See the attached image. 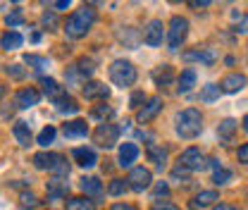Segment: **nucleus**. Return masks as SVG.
Segmentation results:
<instances>
[{"label": "nucleus", "instance_id": "5", "mask_svg": "<svg viewBox=\"0 0 248 210\" xmlns=\"http://www.w3.org/2000/svg\"><path fill=\"white\" fill-rule=\"evenodd\" d=\"M186 33H188V22L184 17H172L170 19V31H167V43H170V50H177L182 43H184Z\"/></svg>", "mask_w": 248, "mask_h": 210}, {"label": "nucleus", "instance_id": "2", "mask_svg": "<svg viewBox=\"0 0 248 210\" xmlns=\"http://www.w3.org/2000/svg\"><path fill=\"white\" fill-rule=\"evenodd\" d=\"M174 129L182 139H196L203 131V115L196 108H186L177 115L174 120Z\"/></svg>", "mask_w": 248, "mask_h": 210}, {"label": "nucleus", "instance_id": "8", "mask_svg": "<svg viewBox=\"0 0 248 210\" xmlns=\"http://www.w3.org/2000/svg\"><path fill=\"white\" fill-rule=\"evenodd\" d=\"M126 184H129V189H134L136 194H141V191H146L153 184V175L146 167H131V172L126 177Z\"/></svg>", "mask_w": 248, "mask_h": 210}, {"label": "nucleus", "instance_id": "22", "mask_svg": "<svg viewBox=\"0 0 248 210\" xmlns=\"http://www.w3.org/2000/svg\"><path fill=\"white\" fill-rule=\"evenodd\" d=\"M215 201H219V196H217V191H201L193 201H191V208L198 210V208H208V206H213Z\"/></svg>", "mask_w": 248, "mask_h": 210}, {"label": "nucleus", "instance_id": "47", "mask_svg": "<svg viewBox=\"0 0 248 210\" xmlns=\"http://www.w3.org/2000/svg\"><path fill=\"white\" fill-rule=\"evenodd\" d=\"M151 210H179L174 203H155Z\"/></svg>", "mask_w": 248, "mask_h": 210}, {"label": "nucleus", "instance_id": "33", "mask_svg": "<svg viewBox=\"0 0 248 210\" xmlns=\"http://www.w3.org/2000/svg\"><path fill=\"white\" fill-rule=\"evenodd\" d=\"M74 67H77V72L81 74V79L91 77V74H93V69H95V67H93V60H91V58H81V60L77 62Z\"/></svg>", "mask_w": 248, "mask_h": 210}, {"label": "nucleus", "instance_id": "39", "mask_svg": "<svg viewBox=\"0 0 248 210\" xmlns=\"http://www.w3.org/2000/svg\"><path fill=\"white\" fill-rule=\"evenodd\" d=\"M22 22H24L22 12H12V15H7V17H5V24H7L10 29H12V27H19Z\"/></svg>", "mask_w": 248, "mask_h": 210}, {"label": "nucleus", "instance_id": "28", "mask_svg": "<svg viewBox=\"0 0 248 210\" xmlns=\"http://www.w3.org/2000/svg\"><path fill=\"white\" fill-rule=\"evenodd\" d=\"M81 191L86 194V196H98L100 191H103V184L98 177H84L81 179Z\"/></svg>", "mask_w": 248, "mask_h": 210}, {"label": "nucleus", "instance_id": "11", "mask_svg": "<svg viewBox=\"0 0 248 210\" xmlns=\"http://www.w3.org/2000/svg\"><path fill=\"white\" fill-rule=\"evenodd\" d=\"M246 84H248L246 74H239V72H236V74H227V77L219 81V91H222V93H239Z\"/></svg>", "mask_w": 248, "mask_h": 210}, {"label": "nucleus", "instance_id": "52", "mask_svg": "<svg viewBox=\"0 0 248 210\" xmlns=\"http://www.w3.org/2000/svg\"><path fill=\"white\" fill-rule=\"evenodd\" d=\"M2 93H5V86H2V84H0V98H2Z\"/></svg>", "mask_w": 248, "mask_h": 210}, {"label": "nucleus", "instance_id": "43", "mask_svg": "<svg viewBox=\"0 0 248 210\" xmlns=\"http://www.w3.org/2000/svg\"><path fill=\"white\" fill-rule=\"evenodd\" d=\"M210 2L213 0H188V7L191 10H205V7H210Z\"/></svg>", "mask_w": 248, "mask_h": 210}, {"label": "nucleus", "instance_id": "32", "mask_svg": "<svg viewBox=\"0 0 248 210\" xmlns=\"http://www.w3.org/2000/svg\"><path fill=\"white\" fill-rule=\"evenodd\" d=\"M232 19H234V31L236 33H241V36H248V15H232Z\"/></svg>", "mask_w": 248, "mask_h": 210}, {"label": "nucleus", "instance_id": "36", "mask_svg": "<svg viewBox=\"0 0 248 210\" xmlns=\"http://www.w3.org/2000/svg\"><path fill=\"white\" fill-rule=\"evenodd\" d=\"M41 24H43V27H48V31H55L58 29V15H55V12H43Z\"/></svg>", "mask_w": 248, "mask_h": 210}, {"label": "nucleus", "instance_id": "27", "mask_svg": "<svg viewBox=\"0 0 248 210\" xmlns=\"http://www.w3.org/2000/svg\"><path fill=\"white\" fill-rule=\"evenodd\" d=\"M53 103H55V108H58L60 113H69V115H72V113H77V110H79L77 100H74V98H69L67 93H62L60 98H55Z\"/></svg>", "mask_w": 248, "mask_h": 210}, {"label": "nucleus", "instance_id": "17", "mask_svg": "<svg viewBox=\"0 0 248 210\" xmlns=\"http://www.w3.org/2000/svg\"><path fill=\"white\" fill-rule=\"evenodd\" d=\"M84 96H86L89 100L108 98V96H110V89H108L103 81H86V86H84Z\"/></svg>", "mask_w": 248, "mask_h": 210}, {"label": "nucleus", "instance_id": "25", "mask_svg": "<svg viewBox=\"0 0 248 210\" xmlns=\"http://www.w3.org/2000/svg\"><path fill=\"white\" fill-rule=\"evenodd\" d=\"M67 181L64 177H55L53 181H48V196L50 198H62V196H67Z\"/></svg>", "mask_w": 248, "mask_h": 210}, {"label": "nucleus", "instance_id": "23", "mask_svg": "<svg viewBox=\"0 0 248 210\" xmlns=\"http://www.w3.org/2000/svg\"><path fill=\"white\" fill-rule=\"evenodd\" d=\"M64 210H95L93 201L84 198V196H72L64 201Z\"/></svg>", "mask_w": 248, "mask_h": 210}, {"label": "nucleus", "instance_id": "13", "mask_svg": "<svg viewBox=\"0 0 248 210\" xmlns=\"http://www.w3.org/2000/svg\"><path fill=\"white\" fill-rule=\"evenodd\" d=\"M162 110V98H151L141 110H139V115H136V120L141 122V124H146V122L155 120V115Z\"/></svg>", "mask_w": 248, "mask_h": 210}, {"label": "nucleus", "instance_id": "19", "mask_svg": "<svg viewBox=\"0 0 248 210\" xmlns=\"http://www.w3.org/2000/svg\"><path fill=\"white\" fill-rule=\"evenodd\" d=\"M72 155H74L77 165H81V167H93V165L98 162V155H95L93 148H74Z\"/></svg>", "mask_w": 248, "mask_h": 210}, {"label": "nucleus", "instance_id": "51", "mask_svg": "<svg viewBox=\"0 0 248 210\" xmlns=\"http://www.w3.org/2000/svg\"><path fill=\"white\" fill-rule=\"evenodd\" d=\"M241 127H244V131L248 134V115H244V120H241Z\"/></svg>", "mask_w": 248, "mask_h": 210}, {"label": "nucleus", "instance_id": "26", "mask_svg": "<svg viewBox=\"0 0 248 210\" xmlns=\"http://www.w3.org/2000/svg\"><path fill=\"white\" fill-rule=\"evenodd\" d=\"M177 84H179V93H188V91L196 86V72H193V69H184V72L179 74Z\"/></svg>", "mask_w": 248, "mask_h": 210}, {"label": "nucleus", "instance_id": "30", "mask_svg": "<svg viewBox=\"0 0 248 210\" xmlns=\"http://www.w3.org/2000/svg\"><path fill=\"white\" fill-rule=\"evenodd\" d=\"M24 62H27L29 67H33L36 72H46V69H50V60H48V58H38V55H27V58H24Z\"/></svg>", "mask_w": 248, "mask_h": 210}, {"label": "nucleus", "instance_id": "40", "mask_svg": "<svg viewBox=\"0 0 248 210\" xmlns=\"http://www.w3.org/2000/svg\"><path fill=\"white\" fill-rule=\"evenodd\" d=\"M188 175H191V172H188V170H186V167H182V165H177V167H174V170H172V179L177 181V179H188Z\"/></svg>", "mask_w": 248, "mask_h": 210}, {"label": "nucleus", "instance_id": "41", "mask_svg": "<svg viewBox=\"0 0 248 210\" xmlns=\"http://www.w3.org/2000/svg\"><path fill=\"white\" fill-rule=\"evenodd\" d=\"M22 206L24 208H36L38 206V198L33 194H22Z\"/></svg>", "mask_w": 248, "mask_h": 210}, {"label": "nucleus", "instance_id": "37", "mask_svg": "<svg viewBox=\"0 0 248 210\" xmlns=\"http://www.w3.org/2000/svg\"><path fill=\"white\" fill-rule=\"evenodd\" d=\"M153 77H155V81L160 84V89H162L165 84H170V79H172V69L165 65V67H162V72H155Z\"/></svg>", "mask_w": 248, "mask_h": 210}, {"label": "nucleus", "instance_id": "24", "mask_svg": "<svg viewBox=\"0 0 248 210\" xmlns=\"http://www.w3.org/2000/svg\"><path fill=\"white\" fill-rule=\"evenodd\" d=\"M41 86H43V93H46L50 100L60 98L62 93H64V89H62L60 84H58L55 79H48V77H43V79H41Z\"/></svg>", "mask_w": 248, "mask_h": 210}, {"label": "nucleus", "instance_id": "10", "mask_svg": "<svg viewBox=\"0 0 248 210\" xmlns=\"http://www.w3.org/2000/svg\"><path fill=\"white\" fill-rule=\"evenodd\" d=\"M162 38H165V27H162V22L160 19H153V22H148V27L143 29V41H146V46H160L162 43Z\"/></svg>", "mask_w": 248, "mask_h": 210}, {"label": "nucleus", "instance_id": "18", "mask_svg": "<svg viewBox=\"0 0 248 210\" xmlns=\"http://www.w3.org/2000/svg\"><path fill=\"white\" fill-rule=\"evenodd\" d=\"M22 43H24V38H22L19 31H7V33L0 36V48L2 50H17V48H22Z\"/></svg>", "mask_w": 248, "mask_h": 210}, {"label": "nucleus", "instance_id": "1", "mask_svg": "<svg viewBox=\"0 0 248 210\" xmlns=\"http://www.w3.org/2000/svg\"><path fill=\"white\" fill-rule=\"evenodd\" d=\"M93 22H95V10H93L91 5H84V7L74 10L67 17V22H64L67 38H84L89 33V29L93 27Z\"/></svg>", "mask_w": 248, "mask_h": 210}, {"label": "nucleus", "instance_id": "31", "mask_svg": "<svg viewBox=\"0 0 248 210\" xmlns=\"http://www.w3.org/2000/svg\"><path fill=\"white\" fill-rule=\"evenodd\" d=\"M219 86L217 84H208V86H203V91H201V100L203 103H213V100H217L219 98Z\"/></svg>", "mask_w": 248, "mask_h": 210}, {"label": "nucleus", "instance_id": "20", "mask_svg": "<svg viewBox=\"0 0 248 210\" xmlns=\"http://www.w3.org/2000/svg\"><path fill=\"white\" fill-rule=\"evenodd\" d=\"M12 134H15V139L19 141V146H24V148H29L31 146V129L27 122H15V127H12Z\"/></svg>", "mask_w": 248, "mask_h": 210}, {"label": "nucleus", "instance_id": "45", "mask_svg": "<svg viewBox=\"0 0 248 210\" xmlns=\"http://www.w3.org/2000/svg\"><path fill=\"white\" fill-rule=\"evenodd\" d=\"M141 103H146V93H134V96H131V100H129V105H131V108H139Z\"/></svg>", "mask_w": 248, "mask_h": 210}, {"label": "nucleus", "instance_id": "29", "mask_svg": "<svg viewBox=\"0 0 248 210\" xmlns=\"http://www.w3.org/2000/svg\"><path fill=\"white\" fill-rule=\"evenodd\" d=\"M55 136H58L55 127H50V124H48V127H43V129H41V134H38L36 144H38V146H43V148H48V146L55 141Z\"/></svg>", "mask_w": 248, "mask_h": 210}, {"label": "nucleus", "instance_id": "50", "mask_svg": "<svg viewBox=\"0 0 248 210\" xmlns=\"http://www.w3.org/2000/svg\"><path fill=\"white\" fill-rule=\"evenodd\" d=\"M213 210H236V208H234V206H227V203H217Z\"/></svg>", "mask_w": 248, "mask_h": 210}, {"label": "nucleus", "instance_id": "4", "mask_svg": "<svg viewBox=\"0 0 248 210\" xmlns=\"http://www.w3.org/2000/svg\"><path fill=\"white\" fill-rule=\"evenodd\" d=\"M110 79H112L115 86L126 89V86H131L136 81V67L129 60H115L110 65Z\"/></svg>", "mask_w": 248, "mask_h": 210}, {"label": "nucleus", "instance_id": "21", "mask_svg": "<svg viewBox=\"0 0 248 210\" xmlns=\"http://www.w3.org/2000/svg\"><path fill=\"white\" fill-rule=\"evenodd\" d=\"M139 158V146L136 144H122L120 148V165L122 167H131Z\"/></svg>", "mask_w": 248, "mask_h": 210}, {"label": "nucleus", "instance_id": "7", "mask_svg": "<svg viewBox=\"0 0 248 210\" xmlns=\"http://www.w3.org/2000/svg\"><path fill=\"white\" fill-rule=\"evenodd\" d=\"M120 131H122L120 127L103 122V124L95 129L93 139H95V144H98V146H103V148H112V146L117 144V139H120Z\"/></svg>", "mask_w": 248, "mask_h": 210}, {"label": "nucleus", "instance_id": "12", "mask_svg": "<svg viewBox=\"0 0 248 210\" xmlns=\"http://www.w3.org/2000/svg\"><path fill=\"white\" fill-rule=\"evenodd\" d=\"M38 100H41V93L36 89H22L17 91V96H15V105L17 108H22V110H27V108H33V105H38Z\"/></svg>", "mask_w": 248, "mask_h": 210}, {"label": "nucleus", "instance_id": "15", "mask_svg": "<svg viewBox=\"0 0 248 210\" xmlns=\"http://www.w3.org/2000/svg\"><path fill=\"white\" fill-rule=\"evenodd\" d=\"M236 129H239V122H236V120H232V117L222 120V122H219V127H217V136H219V141L229 144V141L234 139Z\"/></svg>", "mask_w": 248, "mask_h": 210}, {"label": "nucleus", "instance_id": "46", "mask_svg": "<svg viewBox=\"0 0 248 210\" xmlns=\"http://www.w3.org/2000/svg\"><path fill=\"white\" fill-rule=\"evenodd\" d=\"M239 162L248 165V144H244V146L239 148Z\"/></svg>", "mask_w": 248, "mask_h": 210}, {"label": "nucleus", "instance_id": "53", "mask_svg": "<svg viewBox=\"0 0 248 210\" xmlns=\"http://www.w3.org/2000/svg\"><path fill=\"white\" fill-rule=\"evenodd\" d=\"M172 2H179V0H172Z\"/></svg>", "mask_w": 248, "mask_h": 210}, {"label": "nucleus", "instance_id": "16", "mask_svg": "<svg viewBox=\"0 0 248 210\" xmlns=\"http://www.w3.org/2000/svg\"><path fill=\"white\" fill-rule=\"evenodd\" d=\"M146 153H148V160L153 162L157 170H162V167L167 165V148H162V146H157V144H148Z\"/></svg>", "mask_w": 248, "mask_h": 210}, {"label": "nucleus", "instance_id": "9", "mask_svg": "<svg viewBox=\"0 0 248 210\" xmlns=\"http://www.w3.org/2000/svg\"><path fill=\"white\" fill-rule=\"evenodd\" d=\"M186 62H201V65H215L217 60V53L213 48H196V50H186L184 55H182Z\"/></svg>", "mask_w": 248, "mask_h": 210}, {"label": "nucleus", "instance_id": "34", "mask_svg": "<svg viewBox=\"0 0 248 210\" xmlns=\"http://www.w3.org/2000/svg\"><path fill=\"white\" fill-rule=\"evenodd\" d=\"M232 177H234V175H232V170H227V167H217L215 172H213V181H215L217 186H219V184H229Z\"/></svg>", "mask_w": 248, "mask_h": 210}, {"label": "nucleus", "instance_id": "35", "mask_svg": "<svg viewBox=\"0 0 248 210\" xmlns=\"http://www.w3.org/2000/svg\"><path fill=\"white\" fill-rule=\"evenodd\" d=\"M126 189H129V184L124 179H112L110 186H108V194L110 196H122V194H126Z\"/></svg>", "mask_w": 248, "mask_h": 210}, {"label": "nucleus", "instance_id": "6", "mask_svg": "<svg viewBox=\"0 0 248 210\" xmlns=\"http://www.w3.org/2000/svg\"><path fill=\"white\" fill-rule=\"evenodd\" d=\"M179 165L186 167L188 172H201V170H205V167H208V158L201 153V148L191 146V148H186L184 153L179 155Z\"/></svg>", "mask_w": 248, "mask_h": 210}, {"label": "nucleus", "instance_id": "42", "mask_svg": "<svg viewBox=\"0 0 248 210\" xmlns=\"http://www.w3.org/2000/svg\"><path fill=\"white\" fill-rule=\"evenodd\" d=\"M153 196H155V198H160V196H170V186H167L165 181H157V184H155Z\"/></svg>", "mask_w": 248, "mask_h": 210}, {"label": "nucleus", "instance_id": "49", "mask_svg": "<svg viewBox=\"0 0 248 210\" xmlns=\"http://www.w3.org/2000/svg\"><path fill=\"white\" fill-rule=\"evenodd\" d=\"M69 5H72V0H58V2H55L58 10H64V7H69Z\"/></svg>", "mask_w": 248, "mask_h": 210}, {"label": "nucleus", "instance_id": "38", "mask_svg": "<svg viewBox=\"0 0 248 210\" xmlns=\"http://www.w3.org/2000/svg\"><path fill=\"white\" fill-rule=\"evenodd\" d=\"M112 113H115L112 108H108V105H100V108H93L91 115L95 117V120H105V117H110Z\"/></svg>", "mask_w": 248, "mask_h": 210}, {"label": "nucleus", "instance_id": "14", "mask_svg": "<svg viewBox=\"0 0 248 210\" xmlns=\"http://www.w3.org/2000/svg\"><path fill=\"white\" fill-rule=\"evenodd\" d=\"M62 131H64L67 139H81V136L89 134V124H86L84 120H72V122H67V124L62 127Z\"/></svg>", "mask_w": 248, "mask_h": 210}, {"label": "nucleus", "instance_id": "48", "mask_svg": "<svg viewBox=\"0 0 248 210\" xmlns=\"http://www.w3.org/2000/svg\"><path fill=\"white\" fill-rule=\"evenodd\" d=\"M112 210H136V206H131V203H115Z\"/></svg>", "mask_w": 248, "mask_h": 210}, {"label": "nucleus", "instance_id": "44", "mask_svg": "<svg viewBox=\"0 0 248 210\" xmlns=\"http://www.w3.org/2000/svg\"><path fill=\"white\" fill-rule=\"evenodd\" d=\"M7 74L15 77V79H22V77H24V69H19V65H10V67H7Z\"/></svg>", "mask_w": 248, "mask_h": 210}, {"label": "nucleus", "instance_id": "3", "mask_svg": "<svg viewBox=\"0 0 248 210\" xmlns=\"http://www.w3.org/2000/svg\"><path fill=\"white\" fill-rule=\"evenodd\" d=\"M33 167L36 170H48V172H53L58 177H67L69 175L67 160L62 155H58V153H48V150H41V153L33 155Z\"/></svg>", "mask_w": 248, "mask_h": 210}]
</instances>
